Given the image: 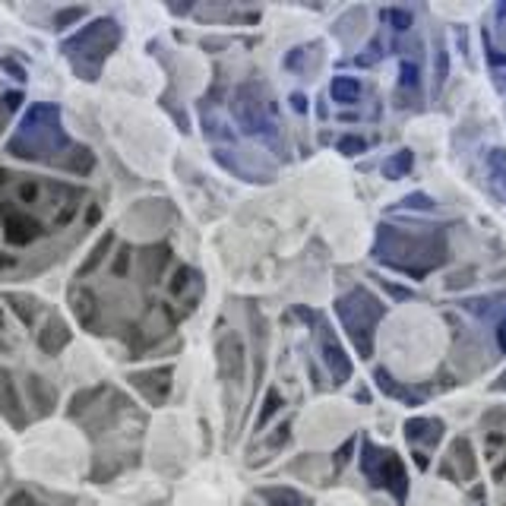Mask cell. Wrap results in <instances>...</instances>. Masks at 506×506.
Returning <instances> with one entry per match:
<instances>
[{"label": "cell", "instance_id": "6da1fadb", "mask_svg": "<svg viewBox=\"0 0 506 506\" xmlns=\"http://www.w3.org/2000/svg\"><path fill=\"white\" fill-rule=\"evenodd\" d=\"M7 152L16 159H35V162L60 165V168L74 171V175H89L96 159L92 152L76 143L66 140L64 127H60V111L54 105H35V108L22 118V127L16 136L7 143Z\"/></svg>", "mask_w": 506, "mask_h": 506}, {"label": "cell", "instance_id": "7a4b0ae2", "mask_svg": "<svg viewBox=\"0 0 506 506\" xmlns=\"http://www.w3.org/2000/svg\"><path fill=\"white\" fill-rule=\"evenodd\" d=\"M121 29L114 19H96L92 26L80 29L74 38L64 42V54L70 58L74 70L86 80H98V70L108 60V54L118 48Z\"/></svg>", "mask_w": 506, "mask_h": 506}, {"label": "cell", "instance_id": "3957f363", "mask_svg": "<svg viewBox=\"0 0 506 506\" xmlns=\"http://www.w3.org/2000/svg\"><path fill=\"white\" fill-rule=\"evenodd\" d=\"M364 471L374 485L386 487V491L399 494V497L405 494V481H409V478H405V469H402V463H399L396 453H383V449H377V447H367Z\"/></svg>", "mask_w": 506, "mask_h": 506}, {"label": "cell", "instance_id": "277c9868", "mask_svg": "<svg viewBox=\"0 0 506 506\" xmlns=\"http://www.w3.org/2000/svg\"><path fill=\"white\" fill-rule=\"evenodd\" d=\"M133 386L146 393L149 402H165L171 389V367H162V370H149V374H136L133 377Z\"/></svg>", "mask_w": 506, "mask_h": 506}, {"label": "cell", "instance_id": "5b68a950", "mask_svg": "<svg viewBox=\"0 0 506 506\" xmlns=\"http://www.w3.org/2000/svg\"><path fill=\"white\" fill-rule=\"evenodd\" d=\"M66 342H70V330H66V323L64 320H58V316H51L48 326L38 332V345H42L44 354H58Z\"/></svg>", "mask_w": 506, "mask_h": 506}, {"label": "cell", "instance_id": "8992f818", "mask_svg": "<svg viewBox=\"0 0 506 506\" xmlns=\"http://www.w3.org/2000/svg\"><path fill=\"white\" fill-rule=\"evenodd\" d=\"M219 364L225 377H241L244 370V354H241V342L235 336H228L225 342L219 345Z\"/></svg>", "mask_w": 506, "mask_h": 506}, {"label": "cell", "instance_id": "52a82bcc", "mask_svg": "<svg viewBox=\"0 0 506 506\" xmlns=\"http://www.w3.org/2000/svg\"><path fill=\"white\" fill-rule=\"evenodd\" d=\"M453 465H463V481L475 478V459H471V447H469V440H463V437L453 443V453H449V459L443 463V475H447Z\"/></svg>", "mask_w": 506, "mask_h": 506}, {"label": "cell", "instance_id": "ba28073f", "mask_svg": "<svg viewBox=\"0 0 506 506\" xmlns=\"http://www.w3.org/2000/svg\"><path fill=\"white\" fill-rule=\"evenodd\" d=\"M260 497H263L269 506H314L304 494L292 491V487H263Z\"/></svg>", "mask_w": 506, "mask_h": 506}, {"label": "cell", "instance_id": "9c48e42d", "mask_svg": "<svg viewBox=\"0 0 506 506\" xmlns=\"http://www.w3.org/2000/svg\"><path fill=\"white\" fill-rule=\"evenodd\" d=\"M323 361L332 370V377H336V383H342L345 377L352 374V367H348V361H345L342 348H339L336 342H323Z\"/></svg>", "mask_w": 506, "mask_h": 506}, {"label": "cell", "instance_id": "30bf717a", "mask_svg": "<svg viewBox=\"0 0 506 506\" xmlns=\"http://www.w3.org/2000/svg\"><path fill=\"white\" fill-rule=\"evenodd\" d=\"M7 301H10V307L16 310V316H19L26 326L35 320V314H38V301H35V298H29V294H7Z\"/></svg>", "mask_w": 506, "mask_h": 506}, {"label": "cell", "instance_id": "8fae6325", "mask_svg": "<svg viewBox=\"0 0 506 506\" xmlns=\"http://www.w3.org/2000/svg\"><path fill=\"white\" fill-rule=\"evenodd\" d=\"M29 393H35L38 399V411H51V405L58 402V396H54V389L48 386V383L42 380V377H29Z\"/></svg>", "mask_w": 506, "mask_h": 506}, {"label": "cell", "instance_id": "7c38bea8", "mask_svg": "<svg viewBox=\"0 0 506 506\" xmlns=\"http://www.w3.org/2000/svg\"><path fill=\"white\" fill-rule=\"evenodd\" d=\"M332 92H336V98H348V102H354V98H358V82L336 80V82H332Z\"/></svg>", "mask_w": 506, "mask_h": 506}, {"label": "cell", "instance_id": "4fadbf2b", "mask_svg": "<svg viewBox=\"0 0 506 506\" xmlns=\"http://www.w3.org/2000/svg\"><path fill=\"white\" fill-rule=\"evenodd\" d=\"M4 506H44V503H42V500H38V497H32L29 491H16L13 497H10Z\"/></svg>", "mask_w": 506, "mask_h": 506}, {"label": "cell", "instance_id": "5bb4252c", "mask_svg": "<svg viewBox=\"0 0 506 506\" xmlns=\"http://www.w3.org/2000/svg\"><path fill=\"white\" fill-rule=\"evenodd\" d=\"M276 409H279V393H269V396H266V409H263V415H260V418H257V427H263V424H266V418H269V415H276Z\"/></svg>", "mask_w": 506, "mask_h": 506}, {"label": "cell", "instance_id": "9a60e30c", "mask_svg": "<svg viewBox=\"0 0 506 506\" xmlns=\"http://www.w3.org/2000/svg\"><path fill=\"white\" fill-rule=\"evenodd\" d=\"M361 146H364L361 140H342V149H361Z\"/></svg>", "mask_w": 506, "mask_h": 506}, {"label": "cell", "instance_id": "2e32d148", "mask_svg": "<svg viewBox=\"0 0 506 506\" xmlns=\"http://www.w3.org/2000/svg\"><path fill=\"white\" fill-rule=\"evenodd\" d=\"M500 345H503V348H506V323L500 326Z\"/></svg>", "mask_w": 506, "mask_h": 506}]
</instances>
